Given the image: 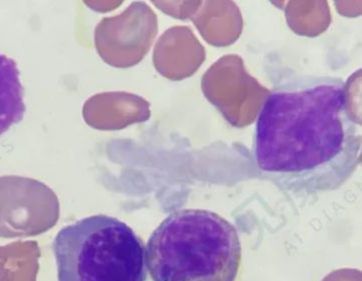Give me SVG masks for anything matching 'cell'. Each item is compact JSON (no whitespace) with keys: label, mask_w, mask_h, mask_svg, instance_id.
<instances>
[{"label":"cell","mask_w":362,"mask_h":281,"mask_svg":"<svg viewBox=\"0 0 362 281\" xmlns=\"http://www.w3.org/2000/svg\"><path fill=\"white\" fill-rule=\"evenodd\" d=\"M53 253L59 281H146V246L127 223L95 215L63 227Z\"/></svg>","instance_id":"obj_3"},{"label":"cell","mask_w":362,"mask_h":281,"mask_svg":"<svg viewBox=\"0 0 362 281\" xmlns=\"http://www.w3.org/2000/svg\"><path fill=\"white\" fill-rule=\"evenodd\" d=\"M240 261L238 229L210 210L172 213L146 244L153 281H235Z\"/></svg>","instance_id":"obj_2"},{"label":"cell","mask_w":362,"mask_h":281,"mask_svg":"<svg viewBox=\"0 0 362 281\" xmlns=\"http://www.w3.org/2000/svg\"><path fill=\"white\" fill-rule=\"evenodd\" d=\"M25 91L16 61L0 51V137L23 121Z\"/></svg>","instance_id":"obj_4"},{"label":"cell","mask_w":362,"mask_h":281,"mask_svg":"<svg viewBox=\"0 0 362 281\" xmlns=\"http://www.w3.org/2000/svg\"><path fill=\"white\" fill-rule=\"evenodd\" d=\"M346 85L331 76L285 69L257 116L253 157L259 174L293 196L341 189L358 169L362 133Z\"/></svg>","instance_id":"obj_1"}]
</instances>
